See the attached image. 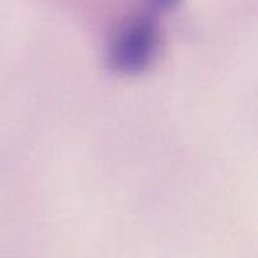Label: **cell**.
Returning a JSON list of instances; mask_svg holds the SVG:
<instances>
[{
    "label": "cell",
    "instance_id": "7a4b0ae2",
    "mask_svg": "<svg viewBox=\"0 0 258 258\" xmlns=\"http://www.w3.org/2000/svg\"><path fill=\"white\" fill-rule=\"evenodd\" d=\"M149 4L159 11H170L179 4V0H149Z\"/></svg>",
    "mask_w": 258,
    "mask_h": 258
},
{
    "label": "cell",
    "instance_id": "6da1fadb",
    "mask_svg": "<svg viewBox=\"0 0 258 258\" xmlns=\"http://www.w3.org/2000/svg\"><path fill=\"white\" fill-rule=\"evenodd\" d=\"M158 46L159 30L152 16L129 20L110 44V68L120 75H138L152 64Z\"/></svg>",
    "mask_w": 258,
    "mask_h": 258
}]
</instances>
